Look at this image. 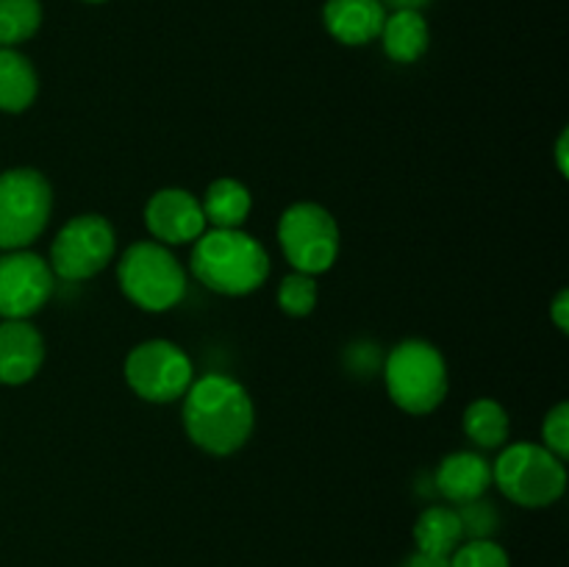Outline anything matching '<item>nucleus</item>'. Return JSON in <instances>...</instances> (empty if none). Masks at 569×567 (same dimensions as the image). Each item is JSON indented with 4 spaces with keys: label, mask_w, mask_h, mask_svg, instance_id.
I'll return each instance as SVG.
<instances>
[{
    "label": "nucleus",
    "mask_w": 569,
    "mask_h": 567,
    "mask_svg": "<svg viewBox=\"0 0 569 567\" xmlns=\"http://www.w3.org/2000/svg\"><path fill=\"white\" fill-rule=\"evenodd\" d=\"M87 3H103V0H87Z\"/></svg>",
    "instance_id": "29"
},
{
    "label": "nucleus",
    "mask_w": 569,
    "mask_h": 567,
    "mask_svg": "<svg viewBox=\"0 0 569 567\" xmlns=\"http://www.w3.org/2000/svg\"><path fill=\"white\" fill-rule=\"evenodd\" d=\"M383 6H392V9H415L420 11L428 0H381Z\"/></svg>",
    "instance_id": "28"
},
{
    "label": "nucleus",
    "mask_w": 569,
    "mask_h": 567,
    "mask_svg": "<svg viewBox=\"0 0 569 567\" xmlns=\"http://www.w3.org/2000/svg\"><path fill=\"white\" fill-rule=\"evenodd\" d=\"M181 400L183 431L200 450L231 456L248 445L256 426V406L237 378L222 372L200 376Z\"/></svg>",
    "instance_id": "1"
},
{
    "label": "nucleus",
    "mask_w": 569,
    "mask_h": 567,
    "mask_svg": "<svg viewBox=\"0 0 569 567\" xmlns=\"http://www.w3.org/2000/svg\"><path fill=\"white\" fill-rule=\"evenodd\" d=\"M283 259L295 272L320 276L339 259V226L331 211L311 200L292 203L278 222Z\"/></svg>",
    "instance_id": "7"
},
{
    "label": "nucleus",
    "mask_w": 569,
    "mask_h": 567,
    "mask_svg": "<svg viewBox=\"0 0 569 567\" xmlns=\"http://www.w3.org/2000/svg\"><path fill=\"white\" fill-rule=\"evenodd\" d=\"M383 384L398 409L409 415H431L448 398V361L437 345L426 339H403L383 361Z\"/></svg>",
    "instance_id": "3"
},
{
    "label": "nucleus",
    "mask_w": 569,
    "mask_h": 567,
    "mask_svg": "<svg viewBox=\"0 0 569 567\" xmlns=\"http://www.w3.org/2000/svg\"><path fill=\"white\" fill-rule=\"evenodd\" d=\"M417 550L431 556H448L465 543L461 517L453 506H428L415 523Z\"/></svg>",
    "instance_id": "18"
},
{
    "label": "nucleus",
    "mask_w": 569,
    "mask_h": 567,
    "mask_svg": "<svg viewBox=\"0 0 569 567\" xmlns=\"http://www.w3.org/2000/svg\"><path fill=\"white\" fill-rule=\"evenodd\" d=\"M567 153H569V131L559 133V139H556V167H559V176L567 178L569 176V161H567Z\"/></svg>",
    "instance_id": "27"
},
{
    "label": "nucleus",
    "mask_w": 569,
    "mask_h": 567,
    "mask_svg": "<svg viewBox=\"0 0 569 567\" xmlns=\"http://www.w3.org/2000/svg\"><path fill=\"white\" fill-rule=\"evenodd\" d=\"M322 20L337 42L356 48L381 37L387 6L381 0H328Z\"/></svg>",
    "instance_id": "13"
},
{
    "label": "nucleus",
    "mask_w": 569,
    "mask_h": 567,
    "mask_svg": "<svg viewBox=\"0 0 569 567\" xmlns=\"http://www.w3.org/2000/svg\"><path fill=\"white\" fill-rule=\"evenodd\" d=\"M122 295L142 311H170L187 295L189 276L167 245L156 239L133 242L117 265Z\"/></svg>",
    "instance_id": "4"
},
{
    "label": "nucleus",
    "mask_w": 569,
    "mask_h": 567,
    "mask_svg": "<svg viewBox=\"0 0 569 567\" xmlns=\"http://www.w3.org/2000/svg\"><path fill=\"white\" fill-rule=\"evenodd\" d=\"M381 42L383 53L392 61H398V64H411V61L422 59L428 42H431L426 17L415 9H395L383 20Z\"/></svg>",
    "instance_id": "15"
},
{
    "label": "nucleus",
    "mask_w": 569,
    "mask_h": 567,
    "mask_svg": "<svg viewBox=\"0 0 569 567\" xmlns=\"http://www.w3.org/2000/svg\"><path fill=\"white\" fill-rule=\"evenodd\" d=\"M509 411L492 398H478L465 411V434L478 448H500L509 439Z\"/></svg>",
    "instance_id": "19"
},
{
    "label": "nucleus",
    "mask_w": 569,
    "mask_h": 567,
    "mask_svg": "<svg viewBox=\"0 0 569 567\" xmlns=\"http://www.w3.org/2000/svg\"><path fill=\"white\" fill-rule=\"evenodd\" d=\"M44 361V339L28 320L0 322V384H28Z\"/></svg>",
    "instance_id": "12"
},
{
    "label": "nucleus",
    "mask_w": 569,
    "mask_h": 567,
    "mask_svg": "<svg viewBox=\"0 0 569 567\" xmlns=\"http://www.w3.org/2000/svg\"><path fill=\"white\" fill-rule=\"evenodd\" d=\"M144 226L161 245H189L206 231L203 206L192 192L181 187H164L150 195L144 206Z\"/></svg>",
    "instance_id": "11"
},
{
    "label": "nucleus",
    "mask_w": 569,
    "mask_h": 567,
    "mask_svg": "<svg viewBox=\"0 0 569 567\" xmlns=\"http://www.w3.org/2000/svg\"><path fill=\"white\" fill-rule=\"evenodd\" d=\"M542 445L561 461L569 456V404H559L545 415Z\"/></svg>",
    "instance_id": "24"
},
{
    "label": "nucleus",
    "mask_w": 569,
    "mask_h": 567,
    "mask_svg": "<svg viewBox=\"0 0 569 567\" xmlns=\"http://www.w3.org/2000/svg\"><path fill=\"white\" fill-rule=\"evenodd\" d=\"M126 381L148 404H172L194 381V365L181 345L170 339H144L128 354Z\"/></svg>",
    "instance_id": "8"
},
{
    "label": "nucleus",
    "mask_w": 569,
    "mask_h": 567,
    "mask_svg": "<svg viewBox=\"0 0 569 567\" xmlns=\"http://www.w3.org/2000/svg\"><path fill=\"white\" fill-rule=\"evenodd\" d=\"M550 320H553V326L559 328L561 334L569 331V292L567 289H559L553 298V304H550Z\"/></svg>",
    "instance_id": "25"
},
{
    "label": "nucleus",
    "mask_w": 569,
    "mask_h": 567,
    "mask_svg": "<svg viewBox=\"0 0 569 567\" xmlns=\"http://www.w3.org/2000/svg\"><path fill=\"white\" fill-rule=\"evenodd\" d=\"M56 272L31 250H6L0 256V317L28 320L48 306L56 292Z\"/></svg>",
    "instance_id": "10"
},
{
    "label": "nucleus",
    "mask_w": 569,
    "mask_h": 567,
    "mask_svg": "<svg viewBox=\"0 0 569 567\" xmlns=\"http://www.w3.org/2000/svg\"><path fill=\"white\" fill-rule=\"evenodd\" d=\"M117 253V233L103 215H76L50 245V270L61 281H89Z\"/></svg>",
    "instance_id": "9"
},
{
    "label": "nucleus",
    "mask_w": 569,
    "mask_h": 567,
    "mask_svg": "<svg viewBox=\"0 0 569 567\" xmlns=\"http://www.w3.org/2000/svg\"><path fill=\"white\" fill-rule=\"evenodd\" d=\"M53 215V187L33 167L0 172V248L26 250Z\"/></svg>",
    "instance_id": "6"
},
{
    "label": "nucleus",
    "mask_w": 569,
    "mask_h": 567,
    "mask_svg": "<svg viewBox=\"0 0 569 567\" xmlns=\"http://www.w3.org/2000/svg\"><path fill=\"white\" fill-rule=\"evenodd\" d=\"M492 484L517 506L545 509L567 489V465L545 445L515 442L492 465Z\"/></svg>",
    "instance_id": "5"
},
{
    "label": "nucleus",
    "mask_w": 569,
    "mask_h": 567,
    "mask_svg": "<svg viewBox=\"0 0 569 567\" xmlns=\"http://www.w3.org/2000/svg\"><path fill=\"white\" fill-rule=\"evenodd\" d=\"M39 94V76L28 56L14 48H0V111L20 115L31 109Z\"/></svg>",
    "instance_id": "17"
},
{
    "label": "nucleus",
    "mask_w": 569,
    "mask_h": 567,
    "mask_svg": "<svg viewBox=\"0 0 569 567\" xmlns=\"http://www.w3.org/2000/svg\"><path fill=\"white\" fill-rule=\"evenodd\" d=\"M492 487V465L476 450H453L437 470V489L450 504H470Z\"/></svg>",
    "instance_id": "14"
},
{
    "label": "nucleus",
    "mask_w": 569,
    "mask_h": 567,
    "mask_svg": "<svg viewBox=\"0 0 569 567\" xmlns=\"http://www.w3.org/2000/svg\"><path fill=\"white\" fill-rule=\"evenodd\" d=\"M400 567H450V559L448 556H431L417 550V554H411Z\"/></svg>",
    "instance_id": "26"
},
{
    "label": "nucleus",
    "mask_w": 569,
    "mask_h": 567,
    "mask_svg": "<svg viewBox=\"0 0 569 567\" xmlns=\"http://www.w3.org/2000/svg\"><path fill=\"white\" fill-rule=\"evenodd\" d=\"M456 511H459L467 539H492V534L498 531L500 517L495 504H489V500H470V504H461Z\"/></svg>",
    "instance_id": "23"
},
{
    "label": "nucleus",
    "mask_w": 569,
    "mask_h": 567,
    "mask_svg": "<svg viewBox=\"0 0 569 567\" xmlns=\"http://www.w3.org/2000/svg\"><path fill=\"white\" fill-rule=\"evenodd\" d=\"M206 226L211 228H242L253 211V195L237 178H217L206 187L200 198Z\"/></svg>",
    "instance_id": "16"
},
{
    "label": "nucleus",
    "mask_w": 569,
    "mask_h": 567,
    "mask_svg": "<svg viewBox=\"0 0 569 567\" xmlns=\"http://www.w3.org/2000/svg\"><path fill=\"white\" fill-rule=\"evenodd\" d=\"M189 270L211 292L242 298L267 281L270 256L242 228H206L192 242Z\"/></svg>",
    "instance_id": "2"
},
{
    "label": "nucleus",
    "mask_w": 569,
    "mask_h": 567,
    "mask_svg": "<svg viewBox=\"0 0 569 567\" xmlns=\"http://www.w3.org/2000/svg\"><path fill=\"white\" fill-rule=\"evenodd\" d=\"M317 300H320V287H317V276H306V272H289L278 287V306L287 311L289 317H309L315 311Z\"/></svg>",
    "instance_id": "21"
},
{
    "label": "nucleus",
    "mask_w": 569,
    "mask_h": 567,
    "mask_svg": "<svg viewBox=\"0 0 569 567\" xmlns=\"http://www.w3.org/2000/svg\"><path fill=\"white\" fill-rule=\"evenodd\" d=\"M450 567H511V561L495 539H467L450 554Z\"/></svg>",
    "instance_id": "22"
},
{
    "label": "nucleus",
    "mask_w": 569,
    "mask_h": 567,
    "mask_svg": "<svg viewBox=\"0 0 569 567\" xmlns=\"http://www.w3.org/2000/svg\"><path fill=\"white\" fill-rule=\"evenodd\" d=\"M42 26L39 0H0V48L28 42Z\"/></svg>",
    "instance_id": "20"
}]
</instances>
